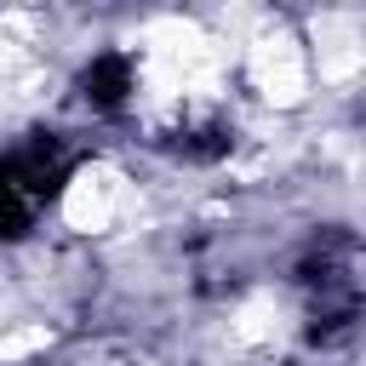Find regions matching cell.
Instances as JSON below:
<instances>
[{
	"label": "cell",
	"mask_w": 366,
	"mask_h": 366,
	"mask_svg": "<svg viewBox=\"0 0 366 366\" xmlns=\"http://www.w3.org/2000/svg\"><path fill=\"white\" fill-rule=\"evenodd\" d=\"M126 92H132V63H126V57L109 51V57H97V63L86 69V97H92L97 109H114Z\"/></svg>",
	"instance_id": "6da1fadb"
}]
</instances>
